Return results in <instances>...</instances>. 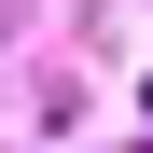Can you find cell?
I'll list each match as a JSON object with an SVG mask.
<instances>
[{
    "label": "cell",
    "instance_id": "6da1fadb",
    "mask_svg": "<svg viewBox=\"0 0 153 153\" xmlns=\"http://www.w3.org/2000/svg\"><path fill=\"white\" fill-rule=\"evenodd\" d=\"M139 97H153V84H139Z\"/></svg>",
    "mask_w": 153,
    "mask_h": 153
}]
</instances>
